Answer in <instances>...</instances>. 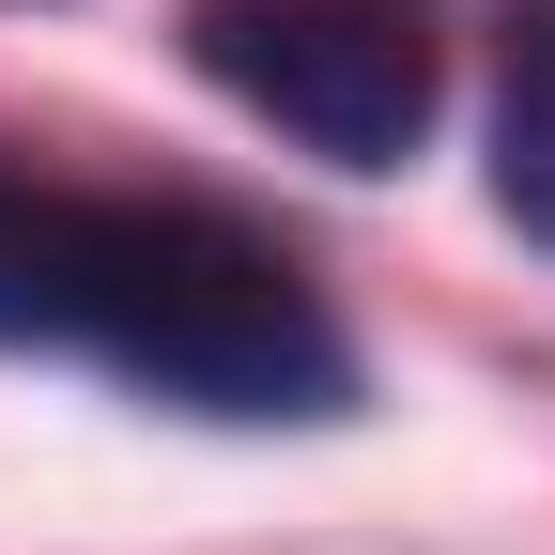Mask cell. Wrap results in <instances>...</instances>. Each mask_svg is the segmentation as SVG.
<instances>
[{
	"instance_id": "cell-1",
	"label": "cell",
	"mask_w": 555,
	"mask_h": 555,
	"mask_svg": "<svg viewBox=\"0 0 555 555\" xmlns=\"http://www.w3.org/2000/svg\"><path fill=\"white\" fill-rule=\"evenodd\" d=\"M78 356H108L124 386L185 416H339V386H356L324 294L217 201H93Z\"/></svg>"
},
{
	"instance_id": "cell-2",
	"label": "cell",
	"mask_w": 555,
	"mask_h": 555,
	"mask_svg": "<svg viewBox=\"0 0 555 555\" xmlns=\"http://www.w3.org/2000/svg\"><path fill=\"white\" fill-rule=\"evenodd\" d=\"M185 47L324 170H401L433 124V0H185Z\"/></svg>"
},
{
	"instance_id": "cell-3",
	"label": "cell",
	"mask_w": 555,
	"mask_h": 555,
	"mask_svg": "<svg viewBox=\"0 0 555 555\" xmlns=\"http://www.w3.org/2000/svg\"><path fill=\"white\" fill-rule=\"evenodd\" d=\"M78 294H93V201L0 170V339H78Z\"/></svg>"
},
{
	"instance_id": "cell-4",
	"label": "cell",
	"mask_w": 555,
	"mask_h": 555,
	"mask_svg": "<svg viewBox=\"0 0 555 555\" xmlns=\"http://www.w3.org/2000/svg\"><path fill=\"white\" fill-rule=\"evenodd\" d=\"M494 201L555 247V0H509L494 31Z\"/></svg>"
}]
</instances>
